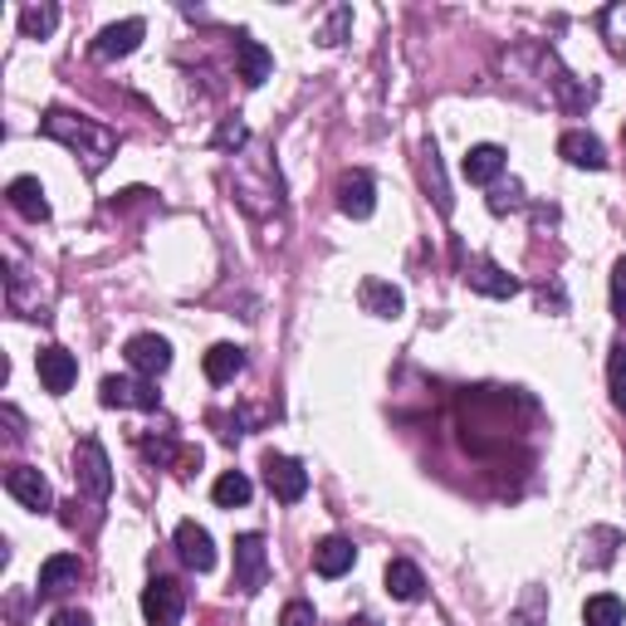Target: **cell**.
Here are the masks:
<instances>
[{"label": "cell", "mask_w": 626, "mask_h": 626, "mask_svg": "<svg viewBox=\"0 0 626 626\" xmlns=\"http://www.w3.org/2000/svg\"><path fill=\"white\" fill-rule=\"evenodd\" d=\"M50 626H94V617H88V612H78V607H64V612H54Z\"/></svg>", "instance_id": "35"}, {"label": "cell", "mask_w": 626, "mask_h": 626, "mask_svg": "<svg viewBox=\"0 0 626 626\" xmlns=\"http://www.w3.org/2000/svg\"><path fill=\"white\" fill-rule=\"evenodd\" d=\"M460 172H465V181H475V187L499 181V172H505V147H495V142L470 147V152H465V162H460Z\"/></svg>", "instance_id": "18"}, {"label": "cell", "mask_w": 626, "mask_h": 626, "mask_svg": "<svg viewBox=\"0 0 626 626\" xmlns=\"http://www.w3.org/2000/svg\"><path fill=\"white\" fill-rule=\"evenodd\" d=\"M6 201H10V211L15 215H25V221H50V201H44V187L35 177H15L6 187Z\"/></svg>", "instance_id": "13"}, {"label": "cell", "mask_w": 626, "mask_h": 626, "mask_svg": "<svg viewBox=\"0 0 626 626\" xmlns=\"http://www.w3.org/2000/svg\"><path fill=\"white\" fill-rule=\"evenodd\" d=\"M602 35L612 40V50L626 54V0H617V6L602 10Z\"/></svg>", "instance_id": "28"}, {"label": "cell", "mask_w": 626, "mask_h": 626, "mask_svg": "<svg viewBox=\"0 0 626 626\" xmlns=\"http://www.w3.org/2000/svg\"><path fill=\"white\" fill-rule=\"evenodd\" d=\"M181 612H187V587L177 577H152L142 587V617L147 626H181Z\"/></svg>", "instance_id": "4"}, {"label": "cell", "mask_w": 626, "mask_h": 626, "mask_svg": "<svg viewBox=\"0 0 626 626\" xmlns=\"http://www.w3.org/2000/svg\"><path fill=\"white\" fill-rule=\"evenodd\" d=\"M348 626H372V617H358V622H348Z\"/></svg>", "instance_id": "36"}, {"label": "cell", "mask_w": 626, "mask_h": 626, "mask_svg": "<svg viewBox=\"0 0 626 626\" xmlns=\"http://www.w3.org/2000/svg\"><path fill=\"white\" fill-rule=\"evenodd\" d=\"M275 70V60H269V50L259 40H235V78L250 88H259Z\"/></svg>", "instance_id": "15"}, {"label": "cell", "mask_w": 626, "mask_h": 626, "mask_svg": "<svg viewBox=\"0 0 626 626\" xmlns=\"http://www.w3.org/2000/svg\"><path fill=\"white\" fill-rule=\"evenodd\" d=\"M592 543H597V553H592L587 563H592V567H607L612 553H617L612 543H622V533H617V529H597V533H592Z\"/></svg>", "instance_id": "30"}, {"label": "cell", "mask_w": 626, "mask_h": 626, "mask_svg": "<svg viewBox=\"0 0 626 626\" xmlns=\"http://www.w3.org/2000/svg\"><path fill=\"white\" fill-rule=\"evenodd\" d=\"M250 495H255V485H250L241 470H225L221 480L211 485V499H215L221 509H241V505H250Z\"/></svg>", "instance_id": "24"}, {"label": "cell", "mask_w": 626, "mask_h": 626, "mask_svg": "<svg viewBox=\"0 0 626 626\" xmlns=\"http://www.w3.org/2000/svg\"><path fill=\"white\" fill-rule=\"evenodd\" d=\"M607 386H612V402L626 412V343H617L607 358Z\"/></svg>", "instance_id": "27"}, {"label": "cell", "mask_w": 626, "mask_h": 626, "mask_svg": "<svg viewBox=\"0 0 626 626\" xmlns=\"http://www.w3.org/2000/svg\"><path fill=\"white\" fill-rule=\"evenodd\" d=\"M519 181H509V187H495V197H489V211L505 215V211H519Z\"/></svg>", "instance_id": "31"}, {"label": "cell", "mask_w": 626, "mask_h": 626, "mask_svg": "<svg viewBox=\"0 0 626 626\" xmlns=\"http://www.w3.org/2000/svg\"><path fill=\"white\" fill-rule=\"evenodd\" d=\"M177 553H181V563H187L191 573H211V567H215V543H211V533L201 529L197 519L177 523Z\"/></svg>", "instance_id": "11"}, {"label": "cell", "mask_w": 626, "mask_h": 626, "mask_svg": "<svg viewBox=\"0 0 626 626\" xmlns=\"http://www.w3.org/2000/svg\"><path fill=\"white\" fill-rule=\"evenodd\" d=\"M622 622H626V607L612 592H597V597L583 602V626H622Z\"/></svg>", "instance_id": "25"}, {"label": "cell", "mask_w": 626, "mask_h": 626, "mask_svg": "<svg viewBox=\"0 0 626 626\" xmlns=\"http://www.w3.org/2000/svg\"><path fill=\"white\" fill-rule=\"evenodd\" d=\"M386 592H392L396 602H421L426 577H421V567L412 558H392V563H386Z\"/></svg>", "instance_id": "22"}, {"label": "cell", "mask_w": 626, "mask_h": 626, "mask_svg": "<svg viewBox=\"0 0 626 626\" xmlns=\"http://www.w3.org/2000/svg\"><path fill=\"white\" fill-rule=\"evenodd\" d=\"M421 181H426V191L436 197V211L450 215V187H446V177H441V152H436V142L421 147Z\"/></svg>", "instance_id": "23"}, {"label": "cell", "mask_w": 626, "mask_h": 626, "mask_svg": "<svg viewBox=\"0 0 626 626\" xmlns=\"http://www.w3.org/2000/svg\"><path fill=\"white\" fill-rule=\"evenodd\" d=\"M98 402L118 406V412H157V406H162V392L147 378H104L98 382Z\"/></svg>", "instance_id": "3"}, {"label": "cell", "mask_w": 626, "mask_h": 626, "mask_svg": "<svg viewBox=\"0 0 626 626\" xmlns=\"http://www.w3.org/2000/svg\"><path fill=\"white\" fill-rule=\"evenodd\" d=\"M558 152H563L573 167H587V172H602V167H607V152H602V142L592 138V132H583V128L563 132V138H558Z\"/></svg>", "instance_id": "19"}, {"label": "cell", "mask_w": 626, "mask_h": 626, "mask_svg": "<svg viewBox=\"0 0 626 626\" xmlns=\"http://www.w3.org/2000/svg\"><path fill=\"white\" fill-rule=\"evenodd\" d=\"M265 485L279 505H299V499L309 495V470H304L299 460H289V455L269 450L265 455Z\"/></svg>", "instance_id": "5"}, {"label": "cell", "mask_w": 626, "mask_h": 626, "mask_svg": "<svg viewBox=\"0 0 626 626\" xmlns=\"http://www.w3.org/2000/svg\"><path fill=\"white\" fill-rule=\"evenodd\" d=\"M201 368H206V382H215V386L235 382V378L245 372V348H235V343H215L206 358H201Z\"/></svg>", "instance_id": "21"}, {"label": "cell", "mask_w": 626, "mask_h": 626, "mask_svg": "<svg viewBox=\"0 0 626 626\" xmlns=\"http://www.w3.org/2000/svg\"><path fill=\"white\" fill-rule=\"evenodd\" d=\"M74 485L78 495H88L94 505H104V499L113 495V465H108V450L98 446L94 436H84L74 446Z\"/></svg>", "instance_id": "2"}, {"label": "cell", "mask_w": 626, "mask_h": 626, "mask_svg": "<svg viewBox=\"0 0 626 626\" xmlns=\"http://www.w3.org/2000/svg\"><path fill=\"white\" fill-rule=\"evenodd\" d=\"M352 563H358V549H352V539H343V533H328V539L314 549L318 577H343Z\"/></svg>", "instance_id": "16"}, {"label": "cell", "mask_w": 626, "mask_h": 626, "mask_svg": "<svg viewBox=\"0 0 626 626\" xmlns=\"http://www.w3.org/2000/svg\"><path fill=\"white\" fill-rule=\"evenodd\" d=\"M6 495L20 499L25 509H35V514L54 509V489H50V480H44L35 465H10V470H6Z\"/></svg>", "instance_id": "8"}, {"label": "cell", "mask_w": 626, "mask_h": 626, "mask_svg": "<svg viewBox=\"0 0 626 626\" xmlns=\"http://www.w3.org/2000/svg\"><path fill=\"white\" fill-rule=\"evenodd\" d=\"M123 358H128V368L138 372V378L157 382L167 368H172V343H167V338H157V333H138V338H128Z\"/></svg>", "instance_id": "7"}, {"label": "cell", "mask_w": 626, "mask_h": 626, "mask_svg": "<svg viewBox=\"0 0 626 626\" xmlns=\"http://www.w3.org/2000/svg\"><path fill=\"white\" fill-rule=\"evenodd\" d=\"M358 304L372 318H402V309H406L402 289H396V284H386V279H362L358 284Z\"/></svg>", "instance_id": "14"}, {"label": "cell", "mask_w": 626, "mask_h": 626, "mask_svg": "<svg viewBox=\"0 0 626 626\" xmlns=\"http://www.w3.org/2000/svg\"><path fill=\"white\" fill-rule=\"evenodd\" d=\"M612 314L626 318V255L617 259V269H612Z\"/></svg>", "instance_id": "32"}, {"label": "cell", "mask_w": 626, "mask_h": 626, "mask_svg": "<svg viewBox=\"0 0 626 626\" xmlns=\"http://www.w3.org/2000/svg\"><path fill=\"white\" fill-rule=\"evenodd\" d=\"M40 128H44V138H54V142H64L70 152L84 157V167L88 172H104L108 167V157L118 152V132L108 128V123H98V118H78V113L70 108H50L40 118Z\"/></svg>", "instance_id": "1"}, {"label": "cell", "mask_w": 626, "mask_h": 626, "mask_svg": "<svg viewBox=\"0 0 626 626\" xmlns=\"http://www.w3.org/2000/svg\"><path fill=\"white\" fill-rule=\"evenodd\" d=\"M142 35H147V25L138 15L118 20V25H104V30H98V40H94V54H98V60H128V54L142 44Z\"/></svg>", "instance_id": "12"}, {"label": "cell", "mask_w": 626, "mask_h": 626, "mask_svg": "<svg viewBox=\"0 0 626 626\" xmlns=\"http://www.w3.org/2000/svg\"><path fill=\"white\" fill-rule=\"evenodd\" d=\"M78 577H84V563H78V553H54V558H44L35 587H40V597H54V592L74 587Z\"/></svg>", "instance_id": "17"}, {"label": "cell", "mask_w": 626, "mask_h": 626, "mask_svg": "<svg viewBox=\"0 0 626 626\" xmlns=\"http://www.w3.org/2000/svg\"><path fill=\"white\" fill-rule=\"evenodd\" d=\"M348 25H352V10L338 6L333 15H328V25H323V35H318V44H328V50H333V44H343V30Z\"/></svg>", "instance_id": "29"}, {"label": "cell", "mask_w": 626, "mask_h": 626, "mask_svg": "<svg viewBox=\"0 0 626 626\" xmlns=\"http://www.w3.org/2000/svg\"><path fill=\"white\" fill-rule=\"evenodd\" d=\"M338 211L352 215V221H368L378 211V181L368 172H343L338 177Z\"/></svg>", "instance_id": "10"}, {"label": "cell", "mask_w": 626, "mask_h": 626, "mask_svg": "<svg viewBox=\"0 0 626 626\" xmlns=\"http://www.w3.org/2000/svg\"><path fill=\"white\" fill-rule=\"evenodd\" d=\"M265 573H269V553H265V539L259 533H241L235 539V587L245 597H255L265 587Z\"/></svg>", "instance_id": "6"}, {"label": "cell", "mask_w": 626, "mask_h": 626, "mask_svg": "<svg viewBox=\"0 0 626 626\" xmlns=\"http://www.w3.org/2000/svg\"><path fill=\"white\" fill-rule=\"evenodd\" d=\"M245 123H221V132H215V147H245Z\"/></svg>", "instance_id": "34"}, {"label": "cell", "mask_w": 626, "mask_h": 626, "mask_svg": "<svg viewBox=\"0 0 626 626\" xmlns=\"http://www.w3.org/2000/svg\"><path fill=\"white\" fill-rule=\"evenodd\" d=\"M54 25H60V6H25L20 10V30H25V40H50Z\"/></svg>", "instance_id": "26"}, {"label": "cell", "mask_w": 626, "mask_h": 626, "mask_svg": "<svg viewBox=\"0 0 626 626\" xmlns=\"http://www.w3.org/2000/svg\"><path fill=\"white\" fill-rule=\"evenodd\" d=\"M465 279H470L475 294H489V299H514V294H519V279L505 275L495 259H475V269Z\"/></svg>", "instance_id": "20"}, {"label": "cell", "mask_w": 626, "mask_h": 626, "mask_svg": "<svg viewBox=\"0 0 626 626\" xmlns=\"http://www.w3.org/2000/svg\"><path fill=\"white\" fill-rule=\"evenodd\" d=\"M279 626H318V617H314L309 602H289V607L279 612Z\"/></svg>", "instance_id": "33"}, {"label": "cell", "mask_w": 626, "mask_h": 626, "mask_svg": "<svg viewBox=\"0 0 626 626\" xmlns=\"http://www.w3.org/2000/svg\"><path fill=\"white\" fill-rule=\"evenodd\" d=\"M35 372H40V386L50 396H64L74 386V378H78V362H74V352L70 348H40L35 352Z\"/></svg>", "instance_id": "9"}]
</instances>
